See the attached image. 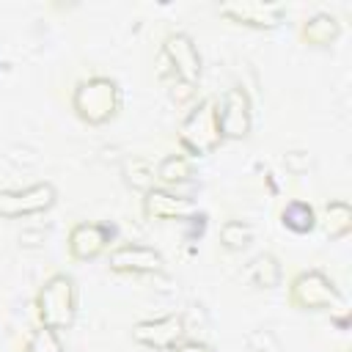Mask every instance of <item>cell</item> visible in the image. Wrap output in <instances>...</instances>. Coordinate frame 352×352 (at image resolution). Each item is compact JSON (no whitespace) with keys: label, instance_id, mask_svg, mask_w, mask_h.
<instances>
[{"label":"cell","instance_id":"cell-4","mask_svg":"<svg viewBox=\"0 0 352 352\" xmlns=\"http://www.w3.org/2000/svg\"><path fill=\"white\" fill-rule=\"evenodd\" d=\"M289 302L297 311H333L344 302V297L327 272L302 270L289 283Z\"/></svg>","mask_w":352,"mask_h":352},{"label":"cell","instance_id":"cell-21","mask_svg":"<svg viewBox=\"0 0 352 352\" xmlns=\"http://www.w3.org/2000/svg\"><path fill=\"white\" fill-rule=\"evenodd\" d=\"M173 352H212V346L204 341H182Z\"/></svg>","mask_w":352,"mask_h":352},{"label":"cell","instance_id":"cell-3","mask_svg":"<svg viewBox=\"0 0 352 352\" xmlns=\"http://www.w3.org/2000/svg\"><path fill=\"white\" fill-rule=\"evenodd\" d=\"M179 143L192 157H206L220 148L223 135L217 124V99H204L184 116L179 126Z\"/></svg>","mask_w":352,"mask_h":352},{"label":"cell","instance_id":"cell-2","mask_svg":"<svg viewBox=\"0 0 352 352\" xmlns=\"http://www.w3.org/2000/svg\"><path fill=\"white\" fill-rule=\"evenodd\" d=\"M77 316V283L66 272L50 275L38 294H36V319L41 327H50L55 333L72 327Z\"/></svg>","mask_w":352,"mask_h":352},{"label":"cell","instance_id":"cell-17","mask_svg":"<svg viewBox=\"0 0 352 352\" xmlns=\"http://www.w3.org/2000/svg\"><path fill=\"white\" fill-rule=\"evenodd\" d=\"M248 278L258 289H275L280 283V261L272 253H258L248 264Z\"/></svg>","mask_w":352,"mask_h":352},{"label":"cell","instance_id":"cell-11","mask_svg":"<svg viewBox=\"0 0 352 352\" xmlns=\"http://www.w3.org/2000/svg\"><path fill=\"white\" fill-rule=\"evenodd\" d=\"M110 239H113V231L107 226L82 220L69 231L66 248H69V256L74 261H94L110 248Z\"/></svg>","mask_w":352,"mask_h":352},{"label":"cell","instance_id":"cell-18","mask_svg":"<svg viewBox=\"0 0 352 352\" xmlns=\"http://www.w3.org/2000/svg\"><path fill=\"white\" fill-rule=\"evenodd\" d=\"M250 242H253V228H250L245 220H226V223L220 226V245H223L226 250L239 253V250H245Z\"/></svg>","mask_w":352,"mask_h":352},{"label":"cell","instance_id":"cell-1","mask_svg":"<svg viewBox=\"0 0 352 352\" xmlns=\"http://www.w3.org/2000/svg\"><path fill=\"white\" fill-rule=\"evenodd\" d=\"M72 110L80 121L91 126L110 124L121 110V88L113 77H88L80 80L72 91Z\"/></svg>","mask_w":352,"mask_h":352},{"label":"cell","instance_id":"cell-13","mask_svg":"<svg viewBox=\"0 0 352 352\" xmlns=\"http://www.w3.org/2000/svg\"><path fill=\"white\" fill-rule=\"evenodd\" d=\"M338 36H341V22H338V16H333L327 11H319V14L308 16L300 28V38L308 47H330Z\"/></svg>","mask_w":352,"mask_h":352},{"label":"cell","instance_id":"cell-7","mask_svg":"<svg viewBox=\"0 0 352 352\" xmlns=\"http://www.w3.org/2000/svg\"><path fill=\"white\" fill-rule=\"evenodd\" d=\"M132 341L154 352L176 349L184 341V316L165 314L154 319H140L138 324H132Z\"/></svg>","mask_w":352,"mask_h":352},{"label":"cell","instance_id":"cell-12","mask_svg":"<svg viewBox=\"0 0 352 352\" xmlns=\"http://www.w3.org/2000/svg\"><path fill=\"white\" fill-rule=\"evenodd\" d=\"M143 217L146 220H182L187 214H192V201L190 198H182L165 187H151L143 192Z\"/></svg>","mask_w":352,"mask_h":352},{"label":"cell","instance_id":"cell-19","mask_svg":"<svg viewBox=\"0 0 352 352\" xmlns=\"http://www.w3.org/2000/svg\"><path fill=\"white\" fill-rule=\"evenodd\" d=\"M22 352H63V341H60V333L50 330V327H36L28 341H25V349Z\"/></svg>","mask_w":352,"mask_h":352},{"label":"cell","instance_id":"cell-6","mask_svg":"<svg viewBox=\"0 0 352 352\" xmlns=\"http://www.w3.org/2000/svg\"><path fill=\"white\" fill-rule=\"evenodd\" d=\"M217 124L223 140H245L253 129V107L245 88L234 85L217 99Z\"/></svg>","mask_w":352,"mask_h":352},{"label":"cell","instance_id":"cell-5","mask_svg":"<svg viewBox=\"0 0 352 352\" xmlns=\"http://www.w3.org/2000/svg\"><path fill=\"white\" fill-rule=\"evenodd\" d=\"M58 201V190L52 182H36L22 190H0V217L19 220L30 214L50 212Z\"/></svg>","mask_w":352,"mask_h":352},{"label":"cell","instance_id":"cell-15","mask_svg":"<svg viewBox=\"0 0 352 352\" xmlns=\"http://www.w3.org/2000/svg\"><path fill=\"white\" fill-rule=\"evenodd\" d=\"M280 226L292 234H311L316 228V209L308 201H289L280 209Z\"/></svg>","mask_w":352,"mask_h":352},{"label":"cell","instance_id":"cell-14","mask_svg":"<svg viewBox=\"0 0 352 352\" xmlns=\"http://www.w3.org/2000/svg\"><path fill=\"white\" fill-rule=\"evenodd\" d=\"M316 226L327 239H341L352 231V206L346 201H330L316 214Z\"/></svg>","mask_w":352,"mask_h":352},{"label":"cell","instance_id":"cell-10","mask_svg":"<svg viewBox=\"0 0 352 352\" xmlns=\"http://www.w3.org/2000/svg\"><path fill=\"white\" fill-rule=\"evenodd\" d=\"M220 16H226L234 25L256 28V30H272L283 22L286 8L280 3H261V0H236V3H223L217 8Z\"/></svg>","mask_w":352,"mask_h":352},{"label":"cell","instance_id":"cell-16","mask_svg":"<svg viewBox=\"0 0 352 352\" xmlns=\"http://www.w3.org/2000/svg\"><path fill=\"white\" fill-rule=\"evenodd\" d=\"M157 182L165 184V187H173V184H184L192 179V160L187 154H168L160 160L157 170H154Z\"/></svg>","mask_w":352,"mask_h":352},{"label":"cell","instance_id":"cell-9","mask_svg":"<svg viewBox=\"0 0 352 352\" xmlns=\"http://www.w3.org/2000/svg\"><path fill=\"white\" fill-rule=\"evenodd\" d=\"M107 267H110V272H118V275H157L165 270V258L160 250H154L148 245L124 242L110 250Z\"/></svg>","mask_w":352,"mask_h":352},{"label":"cell","instance_id":"cell-8","mask_svg":"<svg viewBox=\"0 0 352 352\" xmlns=\"http://www.w3.org/2000/svg\"><path fill=\"white\" fill-rule=\"evenodd\" d=\"M162 58L182 85L195 88L201 80V52L187 33H170L162 41Z\"/></svg>","mask_w":352,"mask_h":352},{"label":"cell","instance_id":"cell-20","mask_svg":"<svg viewBox=\"0 0 352 352\" xmlns=\"http://www.w3.org/2000/svg\"><path fill=\"white\" fill-rule=\"evenodd\" d=\"M124 173H126V182H129L135 190H140V192L151 190L154 182H157L154 168H151L146 160H132V162H126V165H124Z\"/></svg>","mask_w":352,"mask_h":352}]
</instances>
